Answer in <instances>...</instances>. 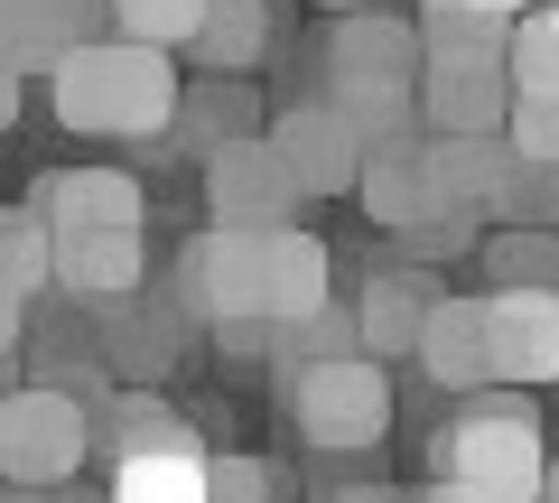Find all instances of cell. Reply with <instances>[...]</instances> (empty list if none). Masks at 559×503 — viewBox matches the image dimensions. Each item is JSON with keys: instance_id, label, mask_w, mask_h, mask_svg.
Instances as JSON below:
<instances>
[{"instance_id": "6da1fadb", "label": "cell", "mask_w": 559, "mask_h": 503, "mask_svg": "<svg viewBox=\"0 0 559 503\" xmlns=\"http://www.w3.org/2000/svg\"><path fill=\"white\" fill-rule=\"evenodd\" d=\"M47 103L75 141H168L187 112V75L168 65V47L94 38L47 75Z\"/></svg>"}, {"instance_id": "7a4b0ae2", "label": "cell", "mask_w": 559, "mask_h": 503, "mask_svg": "<svg viewBox=\"0 0 559 503\" xmlns=\"http://www.w3.org/2000/svg\"><path fill=\"white\" fill-rule=\"evenodd\" d=\"M429 466L448 494L466 503H540L550 494V439H540V410L522 392H476L457 420L429 439Z\"/></svg>"}, {"instance_id": "3957f363", "label": "cell", "mask_w": 559, "mask_h": 503, "mask_svg": "<svg viewBox=\"0 0 559 503\" xmlns=\"http://www.w3.org/2000/svg\"><path fill=\"white\" fill-rule=\"evenodd\" d=\"M364 224L373 233H392L401 252H419V262H457V252H485V205L448 196L439 187V159H429V131L419 141H392L373 149V168H364Z\"/></svg>"}, {"instance_id": "277c9868", "label": "cell", "mask_w": 559, "mask_h": 503, "mask_svg": "<svg viewBox=\"0 0 559 503\" xmlns=\"http://www.w3.org/2000/svg\"><path fill=\"white\" fill-rule=\"evenodd\" d=\"M280 420L299 429L318 457H364V447H382V429H392V373H382L373 355L280 373Z\"/></svg>"}, {"instance_id": "5b68a950", "label": "cell", "mask_w": 559, "mask_h": 503, "mask_svg": "<svg viewBox=\"0 0 559 503\" xmlns=\"http://www.w3.org/2000/svg\"><path fill=\"white\" fill-rule=\"evenodd\" d=\"M178 308L215 336L234 326H271V233H242V224H205L178 252Z\"/></svg>"}, {"instance_id": "8992f818", "label": "cell", "mask_w": 559, "mask_h": 503, "mask_svg": "<svg viewBox=\"0 0 559 503\" xmlns=\"http://www.w3.org/2000/svg\"><path fill=\"white\" fill-rule=\"evenodd\" d=\"M84 457H94V402H75L57 383H20L0 402V476L20 484V494L66 484Z\"/></svg>"}, {"instance_id": "52a82bcc", "label": "cell", "mask_w": 559, "mask_h": 503, "mask_svg": "<svg viewBox=\"0 0 559 503\" xmlns=\"http://www.w3.org/2000/svg\"><path fill=\"white\" fill-rule=\"evenodd\" d=\"M205 205H215V224H242V233H280V224H299L308 187L289 178V159L271 149V131L261 141H234L205 159Z\"/></svg>"}, {"instance_id": "ba28073f", "label": "cell", "mask_w": 559, "mask_h": 503, "mask_svg": "<svg viewBox=\"0 0 559 503\" xmlns=\"http://www.w3.org/2000/svg\"><path fill=\"white\" fill-rule=\"evenodd\" d=\"M271 149L289 159V178L308 187V196H364V168H373V149H364V131L336 112V103H289V112H271Z\"/></svg>"}, {"instance_id": "9c48e42d", "label": "cell", "mask_w": 559, "mask_h": 503, "mask_svg": "<svg viewBox=\"0 0 559 503\" xmlns=\"http://www.w3.org/2000/svg\"><path fill=\"white\" fill-rule=\"evenodd\" d=\"M94 38H112V0H0V65L10 75H57Z\"/></svg>"}, {"instance_id": "30bf717a", "label": "cell", "mask_w": 559, "mask_h": 503, "mask_svg": "<svg viewBox=\"0 0 559 503\" xmlns=\"http://www.w3.org/2000/svg\"><path fill=\"white\" fill-rule=\"evenodd\" d=\"M419 131L429 141H503L513 131V75L503 65H429L419 75Z\"/></svg>"}, {"instance_id": "8fae6325", "label": "cell", "mask_w": 559, "mask_h": 503, "mask_svg": "<svg viewBox=\"0 0 559 503\" xmlns=\"http://www.w3.org/2000/svg\"><path fill=\"white\" fill-rule=\"evenodd\" d=\"M485 326H495V383H559V289H485Z\"/></svg>"}, {"instance_id": "7c38bea8", "label": "cell", "mask_w": 559, "mask_h": 503, "mask_svg": "<svg viewBox=\"0 0 559 503\" xmlns=\"http://www.w3.org/2000/svg\"><path fill=\"white\" fill-rule=\"evenodd\" d=\"M187 308L178 299H112V308H94V355L112 363V373H131L140 392L159 383L168 363H178V345H187Z\"/></svg>"}, {"instance_id": "4fadbf2b", "label": "cell", "mask_w": 559, "mask_h": 503, "mask_svg": "<svg viewBox=\"0 0 559 503\" xmlns=\"http://www.w3.org/2000/svg\"><path fill=\"white\" fill-rule=\"evenodd\" d=\"M28 205L57 224V242H75V233H140V178L131 168H57V178L28 187Z\"/></svg>"}, {"instance_id": "5bb4252c", "label": "cell", "mask_w": 559, "mask_h": 503, "mask_svg": "<svg viewBox=\"0 0 559 503\" xmlns=\"http://www.w3.org/2000/svg\"><path fill=\"white\" fill-rule=\"evenodd\" d=\"M439 299H448V289L429 280V271H373V280H364V299H355V318H364V355H373V363L419 355V336H429Z\"/></svg>"}, {"instance_id": "9a60e30c", "label": "cell", "mask_w": 559, "mask_h": 503, "mask_svg": "<svg viewBox=\"0 0 559 503\" xmlns=\"http://www.w3.org/2000/svg\"><path fill=\"white\" fill-rule=\"evenodd\" d=\"M411 363L439 392H466V402H476V392L495 383V326H485V299H439V318H429V336H419Z\"/></svg>"}, {"instance_id": "2e32d148", "label": "cell", "mask_w": 559, "mask_h": 503, "mask_svg": "<svg viewBox=\"0 0 559 503\" xmlns=\"http://www.w3.org/2000/svg\"><path fill=\"white\" fill-rule=\"evenodd\" d=\"M57 289L84 299V308L140 299V289H150V242L140 233H75V242H57Z\"/></svg>"}, {"instance_id": "e0dca14e", "label": "cell", "mask_w": 559, "mask_h": 503, "mask_svg": "<svg viewBox=\"0 0 559 503\" xmlns=\"http://www.w3.org/2000/svg\"><path fill=\"white\" fill-rule=\"evenodd\" d=\"M429 159H439L448 196L485 205V215H513V205L532 196V159H522L513 141H429Z\"/></svg>"}, {"instance_id": "ac0fdd59", "label": "cell", "mask_w": 559, "mask_h": 503, "mask_svg": "<svg viewBox=\"0 0 559 503\" xmlns=\"http://www.w3.org/2000/svg\"><path fill=\"white\" fill-rule=\"evenodd\" d=\"M94 447H112V466H121V457H168V447H205V439H197V429H187L178 410L159 402V392L121 383L112 402L94 410Z\"/></svg>"}, {"instance_id": "d6986e66", "label": "cell", "mask_w": 559, "mask_h": 503, "mask_svg": "<svg viewBox=\"0 0 559 503\" xmlns=\"http://www.w3.org/2000/svg\"><path fill=\"white\" fill-rule=\"evenodd\" d=\"M326 280H336V252H326L308 224H280L271 233V326H299V318H318V308H336Z\"/></svg>"}, {"instance_id": "ffe728a7", "label": "cell", "mask_w": 559, "mask_h": 503, "mask_svg": "<svg viewBox=\"0 0 559 503\" xmlns=\"http://www.w3.org/2000/svg\"><path fill=\"white\" fill-rule=\"evenodd\" d=\"M419 47H429V65H503L513 20H495L476 0H419Z\"/></svg>"}, {"instance_id": "44dd1931", "label": "cell", "mask_w": 559, "mask_h": 503, "mask_svg": "<svg viewBox=\"0 0 559 503\" xmlns=\"http://www.w3.org/2000/svg\"><path fill=\"white\" fill-rule=\"evenodd\" d=\"M57 289V224L38 205H10L0 215V299L10 308H38Z\"/></svg>"}, {"instance_id": "7402d4cb", "label": "cell", "mask_w": 559, "mask_h": 503, "mask_svg": "<svg viewBox=\"0 0 559 503\" xmlns=\"http://www.w3.org/2000/svg\"><path fill=\"white\" fill-rule=\"evenodd\" d=\"M112 503H215V457L205 447H168V457H121Z\"/></svg>"}, {"instance_id": "603a6c76", "label": "cell", "mask_w": 559, "mask_h": 503, "mask_svg": "<svg viewBox=\"0 0 559 503\" xmlns=\"http://www.w3.org/2000/svg\"><path fill=\"white\" fill-rule=\"evenodd\" d=\"M261 131H271V121H261V103L242 94L234 75H215L205 94H187V112H178V131H168V141H197L205 159H215V149H234V141H261Z\"/></svg>"}, {"instance_id": "cb8c5ba5", "label": "cell", "mask_w": 559, "mask_h": 503, "mask_svg": "<svg viewBox=\"0 0 559 503\" xmlns=\"http://www.w3.org/2000/svg\"><path fill=\"white\" fill-rule=\"evenodd\" d=\"M261 47H271V0H215L187 57L205 75H242V65H261Z\"/></svg>"}, {"instance_id": "d4e9b609", "label": "cell", "mask_w": 559, "mask_h": 503, "mask_svg": "<svg viewBox=\"0 0 559 503\" xmlns=\"http://www.w3.org/2000/svg\"><path fill=\"white\" fill-rule=\"evenodd\" d=\"M503 75H513V103H559V0H540V10L513 20Z\"/></svg>"}, {"instance_id": "484cf974", "label": "cell", "mask_w": 559, "mask_h": 503, "mask_svg": "<svg viewBox=\"0 0 559 503\" xmlns=\"http://www.w3.org/2000/svg\"><path fill=\"white\" fill-rule=\"evenodd\" d=\"M485 289H559V233L540 224L485 233Z\"/></svg>"}, {"instance_id": "4316f807", "label": "cell", "mask_w": 559, "mask_h": 503, "mask_svg": "<svg viewBox=\"0 0 559 503\" xmlns=\"http://www.w3.org/2000/svg\"><path fill=\"white\" fill-rule=\"evenodd\" d=\"M205 10L215 0H112V38H140V47H197V28H205Z\"/></svg>"}, {"instance_id": "83f0119b", "label": "cell", "mask_w": 559, "mask_h": 503, "mask_svg": "<svg viewBox=\"0 0 559 503\" xmlns=\"http://www.w3.org/2000/svg\"><path fill=\"white\" fill-rule=\"evenodd\" d=\"M215 503H280V476L261 457H242V447H224L215 457Z\"/></svg>"}, {"instance_id": "f1b7e54d", "label": "cell", "mask_w": 559, "mask_h": 503, "mask_svg": "<svg viewBox=\"0 0 559 503\" xmlns=\"http://www.w3.org/2000/svg\"><path fill=\"white\" fill-rule=\"evenodd\" d=\"M503 141L532 168H559V103H513V131H503Z\"/></svg>"}, {"instance_id": "f546056e", "label": "cell", "mask_w": 559, "mask_h": 503, "mask_svg": "<svg viewBox=\"0 0 559 503\" xmlns=\"http://www.w3.org/2000/svg\"><path fill=\"white\" fill-rule=\"evenodd\" d=\"M326 503H401V494H382V484H355V494H326Z\"/></svg>"}, {"instance_id": "4dcf8cb0", "label": "cell", "mask_w": 559, "mask_h": 503, "mask_svg": "<svg viewBox=\"0 0 559 503\" xmlns=\"http://www.w3.org/2000/svg\"><path fill=\"white\" fill-rule=\"evenodd\" d=\"M476 10H495V20H522V10H540V0H476Z\"/></svg>"}, {"instance_id": "1f68e13d", "label": "cell", "mask_w": 559, "mask_h": 503, "mask_svg": "<svg viewBox=\"0 0 559 503\" xmlns=\"http://www.w3.org/2000/svg\"><path fill=\"white\" fill-rule=\"evenodd\" d=\"M419 503H466V494H448V484H429V494H419Z\"/></svg>"}, {"instance_id": "d6a6232c", "label": "cell", "mask_w": 559, "mask_h": 503, "mask_svg": "<svg viewBox=\"0 0 559 503\" xmlns=\"http://www.w3.org/2000/svg\"><path fill=\"white\" fill-rule=\"evenodd\" d=\"M326 10H336V20H355V10H364V0H326Z\"/></svg>"}, {"instance_id": "836d02e7", "label": "cell", "mask_w": 559, "mask_h": 503, "mask_svg": "<svg viewBox=\"0 0 559 503\" xmlns=\"http://www.w3.org/2000/svg\"><path fill=\"white\" fill-rule=\"evenodd\" d=\"M540 503H559V457H550V494H540Z\"/></svg>"}, {"instance_id": "e575fe53", "label": "cell", "mask_w": 559, "mask_h": 503, "mask_svg": "<svg viewBox=\"0 0 559 503\" xmlns=\"http://www.w3.org/2000/svg\"><path fill=\"white\" fill-rule=\"evenodd\" d=\"M10 503H47V494H10Z\"/></svg>"}]
</instances>
